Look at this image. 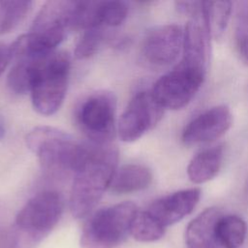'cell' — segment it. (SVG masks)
Segmentation results:
<instances>
[{
	"label": "cell",
	"mask_w": 248,
	"mask_h": 248,
	"mask_svg": "<svg viewBox=\"0 0 248 248\" xmlns=\"http://www.w3.org/2000/svg\"><path fill=\"white\" fill-rule=\"evenodd\" d=\"M118 151L109 144H93L75 172L70 195V209L75 218L90 214L109 188L117 169Z\"/></svg>",
	"instance_id": "obj_1"
},
{
	"label": "cell",
	"mask_w": 248,
	"mask_h": 248,
	"mask_svg": "<svg viewBox=\"0 0 248 248\" xmlns=\"http://www.w3.org/2000/svg\"><path fill=\"white\" fill-rule=\"evenodd\" d=\"M77 1H47L28 33L18 37L11 46L13 57L19 55L44 56L55 51L67 32L74 29Z\"/></svg>",
	"instance_id": "obj_2"
},
{
	"label": "cell",
	"mask_w": 248,
	"mask_h": 248,
	"mask_svg": "<svg viewBox=\"0 0 248 248\" xmlns=\"http://www.w3.org/2000/svg\"><path fill=\"white\" fill-rule=\"evenodd\" d=\"M26 145L38 157L42 168L52 174L76 172L83 162L87 145L69 134L49 126H38L26 135Z\"/></svg>",
	"instance_id": "obj_3"
},
{
	"label": "cell",
	"mask_w": 248,
	"mask_h": 248,
	"mask_svg": "<svg viewBox=\"0 0 248 248\" xmlns=\"http://www.w3.org/2000/svg\"><path fill=\"white\" fill-rule=\"evenodd\" d=\"M71 69L70 55L53 51L37 59L30 86L34 109L42 115H52L66 96Z\"/></svg>",
	"instance_id": "obj_4"
},
{
	"label": "cell",
	"mask_w": 248,
	"mask_h": 248,
	"mask_svg": "<svg viewBox=\"0 0 248 248\" xmlns=\"http://www.w3.org/2000/svg\"><path fill=\"white\" fill-rule=\"evenodd\" d=\"M138 211L137 205L132 202H119L96 211L82 228L80 247L115 248L130 234Z\"/></svg>",
	"instance_id": "obj_5"
},
{
	"label": "cell",
	"mask_w": 248,
	"mask_h": 248,
	"mask_svg": "<svg viewBox=\"0 0 248 248\" xmlns=\"http://www.w3.org/2000/svg\"><path fill=\"white\" fill-rule=\"evenodd\" d=\"M116 98L110 91L91 93L79 104L76 119L93 144H109L115 134Z\"/></svg>",
	"instance_id": "obj_6"
},
{
	"label": "cell",
	"mask_w": 248,
	"mask_h": 248,
	"mask_svg": "<svg viewBox=\"0 0 248 248\" xmlns=\"http://www.w3.org/2000/svg\"><path fill=\"white\" fill-rule=\"evenodd\" d=\"M205 75L191 70L180 63L162 76L150 90L157 104L168 109L187 106L200 90Z\"/></svg>",
	"instance_id": "obj_7"
},
{
	"label": "cell",
	"mask_w": 248,
	"mask_h": 248,
	"mask_svg": "<svg viewBox=\"0 0 248 248\" xmlns=\"http://www.w3.org/2000/svg\"><path fill=\"white\" fill-rule=\"evenodd\" d=\"M64 209V200L57 191H44L22 206L16 217V226L21 232L40 235L52 230L60 220Z\"/></svg>",
	"instance_id": "obj_8"
},
{
	"label": "cell",
	"mask_w": 248,
	"mask_h": 248,
	"mask_svg": "<svg viewBox=\"0 0 248 248\" xmlns=\"http://www.w3.org/2000/svg\"><path fill=\"white\" fill-rule=\"evenodd\" d=\"M164 108L154 100L150 91H140L130 100L118 122L121 140L132 142L151 130L162 118Z\"/></svg>",
	"instance_id": "obj_9"
},
{
	"label": "cell",
	"mask_w": 248,
	"mask_h": 248,
	"mask_svg": "<svg viewBox=\"0 0 248 248\" xmlns=\"http://www.w3.org/2000/svg\"><path fill=\"white\" fill-rule=\"evenodd\" d=\"M183 38L184 30L176 24L154 27L143 38L141 55L152 66H168L182 52Z\"/></svg>",
	"instance_id": "obj_10"
},
{
	"label": "cell",
	"mask_w": 248,
	"mask_h": 248,
	"mask_svg": "<svg viewBox=\"0 0 248 248\" xmlns=\"http://www.w3.org/2000/svg\"><path fill=\"white\" fill-rule=\"evenodd\" d=\"M232 124V114L229 107L216 106L190 121L185 126L181 139L186 145L211 142L226 134Z\"/></svg>",
	"instance_id": "obj_11"
},
{
	"label": "cell",
	"mask_w": 248,
	"mask_h": 248,
	"mask_svg": "<svg viewBox=\"0 0 248 248\" xmlns=\"http://www.w3.org/2000/svg\"><path fill=\"white\" fill-rule=\"evenodd\" d=\"M210 34L200 16L191 17L184 29L182 60L180 64L205 75L210 57Z\"/></svg>",
	"instance_id": "obj_12"
},
{
	"label": "cell",
	"mask_w": 248,
	"mask_h": 248,
	"mask_svg": "<svg viewBox=\"0 0 248 248\" xmlns=\"http://www.w3.org/2000/svg\"><path fill=\"white\" fill-rule=\"evenodd\" d=\"M201 199V190H180L154 201L146 211L163 227L173 225L189 215Z\"/></svg>",
	"instance_id": "obj_13"
},
{
	"label": "cell",
	"mask_w": 248,
	"mask_h": 248,
	"mask_svg": "<svg viewBox=\"0 0 248 248\" xmlns=\"http://www.w3.org/2000/svg\"><path fill=\"white\" fill-rule=\"evenodd\" d=\"M219 208L212 206L204 209L187 226L185 241L187 248H218L216 225L221 218Z\"/></svg>",
	"instance_id": "obj_14"
},
{
	"label": "cell",
	"mask_w": 248,
	"mask_h": 248,
	"mask_svg": "<svg viewBox=\"0 0 248 248\" xmlns=\"http://www.w3.org/2000/svg\"><path fill=\"white\" fill-rule=\"evenodd\" d=\"M224 160V148L221 145L206 148L199 152L187 167L189 179L202 184L213 179L221 170Z\"/></svg>",
	"instance_id": "obj_15"
},
{
	"label": "cell",
	"mask_w": 248,
	"mask_h": 248,
	"mask_svg": "<svg viewBox=\"0 0 248 248\" xmlns=\"http://www.w3.org/2000/svg\"><path fill=\"white\" fill-rule=\"evenodd\" d=\"M152 182L148 168L139 164H127L116 169L109 189L116 194H129L147 188Z\"/></svg>",
	"instance_id": "obj_16"
},
{
	"label": "cell",
	"mask_w": 248,
	"mask_h": 248,
	"mask_svg": "<svg viewBox=\"0 0 248 248\" xmlns=\"http://www.w3.org/2000/svg\"><path fill=\"white\" fill-rule=\"evenodd\" d=\"M246 222L237 215L221 216L216 225V238L223 248H239L246 237Z\"/></svg>",
	"instance_id": "obj_17"
},
{
	"label": "cell",
	"mask_w": 248,
	"mask_h": 248,
	"mask_svg": "<svg viewBox=\"0 0 248 248\" xmlns=\"http://www.w3.org/2000/svg\"><path fill=\"white\" fill-rule=\"evenodd\" d=\"M232 13L230 1L202 2V18L211 38L219 40L223 37Z\"/></svg>",
	"instance_id": "obj_18"
},
{
	"label": "cell",
	"mask_w": 248,
	"mask_h": 248,
	"mask_svg": "<svg viewBox=\"0 0 248 248\" xmlns=\"http://www.w3.org/2000/svg\"><path fill=\"white\" fill-rule=\"evenodd\" d=\"M32 5L31 1H0V34H8L16 29L29 14Z\"/></svg>",
	"instance_id": "obj_19"
},
{
	"label": "cell",
	"mask_w": 248,
	"mask_h": 248,
	"mask_svg": "<svg viewBox=\"0 0 248 248\" xmlns=\"http://www.w3.org/2000/svg\"><path fill=\"white\" fill-rule=\"evenodd\" d=\"M166 228L159 224L146 210L138 211L132 226L130 234L140 242H153L162 238Z\"/></svg>",
	"instance_id": "obj_20"
},
{
	"label": "cell",
	"mask_w": 248,
	"mask_h": 248,
	"mask_svg": "<svg viewBox=\"0 0 248 248\" xmlns=\"http://www.w3.org/2000/svg\"><path fill=\"white\" fill-rule=\"evenodd\" d=\"M107 37V28L93 27L82 31L75 48L77 59H87L93 56L101 47Z\"/></svg>",
	"instance_id": "obj_21"
},
{
	"label": "cell",
	"mask_w": 248,
	"mask_h": 248,
	"mask_svg": "<svg viewBox=\"0 0 248 248\" xmlns=\"http://www.w3.org/2000/svg\"><path fill=\"white\" fill-rule=\"evenodd\" d=\"M234 42L241 60L248 64V3H242L237 10Z\"/></svg>",
	"instance_id": "obj_22"
},
{
	"label": "cell",
	"mask_w": 248,
	"mask_h": 248,
	"mask_svg": "<svg viewBox=\"0 0 248 248\" xmlns=\"http://www.w3.org/2000/svg\"><path fill=\"white\" fill-rule=\"evenodd\" d=\"M174 5L177 12L191 17L198 16L202 12V2L199 1H177Z\"/></svg>",
	"instance_id": "obj_23"
},
{
	"label": "cell",
	"mask_w": 248,
	"mask_h": 248,
	"mask_svg": "<svg viewBox=\"0 0 248 248\" xmlns=\"http://www.w3.org/2000/svg\"><path fill=\"white\" fill-rule=\"evenodd\" d=\"M13 59L11 46H7L3 43H0V76L5 71L10 61Z\"/></svg>",
	"instance_id": "obj_24"
},
{
	"label": "cell",
	"mask_w": 248,
	"mask_h": 248,
	"mask_svg": "<svg viewBox=\"0 0 248 248\" xmlns=\"http://www.w3.org/2000/svg\"><path fill=\"white\" fill-rule=\"evenodd\" d=\"M5 136V125H4V121L0 115V140L4 138Z\"/></svg>",
	"instance_id": "obj_25"
}]
</instances>
